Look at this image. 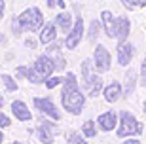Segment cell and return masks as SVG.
<instances>
[{
  "instance_id": "obj_1",
  "label": "cell",
  "mask_w": 146,
  "mask_h": 144,
  "mask_svg": "<svg viewBox=\"0 0 146 144\" xmlns=\"http://www.w3.org/2000/svg\"><path fill=\"white\" fill-rule=\"evenodd\" d=\"M65 87L61 91V101H63V108H65L68 114L72 116H80L82 110H84V102H86V97L78 89V82H76V76L72 72H66L65 74Z\"/></svg>"
},
{
  "instance_id": "obj_2",
  "label": "cell",
  "mask_w": 146,
  "mask_h": 144,
  "mask_svg": "<svg viewBox=\"0 0 146 144\" xmlns=\"http://www.w3.org/2000/svg\"><path fill=\"white\" fill-rule=\"evenodd\" d=\"M42 27H44V15L38 8H29L23 13H19L17 17H13V21H11V31L17 36L23 34L25 31L36 32L38 29H42Z\"/></svg>"
},
{
  "instance_id": "obj_3",
  "label": "cell",
  "mask_w": 146,
  "mask_h": 144,
  "mask_svg": "<svg viewBox=\"0 0 146 144\" xmlns=\"http://www.w3.org/2000/svg\"><path fill=\"white\" fill-rule=\"evenodd\" d=\"M55 70L57 68H55V63L51 61V57H49V55H40V57H36V61L29 66L27 80L31 82V84H42V82H46L49 76L53 74Z\"/></svg>"
},
{
  "instance_id": "obj_4",
  "label": "cell",
  "mask_w": 146,
  "mask_h": 144,
  "mask_svg": "<svg viewBox=\"0 0 146 144\" xmlns=\"http://www.w3.org/2000/svg\"><path fill=\"white\" fill-rule=\"evenodd\" d=\"M142 129H144V125H142L131 112H125V110L119 112V127H118V137L119 139L141 135Z\"/></svg>"
},
{
  "instance_id": "obj_5",
  "label": "cell",
  "mask_w": 146,
  "mask_h": 144,
  "mask_svg": "<svg viewBox=\"0 0 146 144\" xmlns=\"http://www.w3.org/2000/svg\"><path fill=\"white\" fill-rule=\"evenodd\" d=\"M82 36H84V19H82V15H78L74 25H72V29H70V32L65 38V46L68 49H76L78 44L82 42Z\"/></svg>"
},
{
  "instance_id": "obj_6",
  "label": "cell",
  "mask_w": 146,
  "mask_h": 144,
  "mask_svg": "<svg viewBox=\"0 0 146 144\" xmlns=\"http://www.w3.org/2000/svg\"><path fill=\"white\" fill-rule=\"evenodd\" d=\"M93 63H95V68L99 70V72H106V70H110V64H112V61H110V53L108 49L104 48V46H95V53H93Z\"/></svg>"
},
{
  "instance_id": "obj_7",
  "label": "cell",
  "mask_w": 146,
  "mask_h": 144,
  "mask_svg": "<svg viewBox=\"0 0 146 144\" xmlns=\"http://www.w3.org/2000/svg\"><path fill=\"white\" fill-rule=\"evenodd\" d=\"M34 106H36L42 114L49 116L51 119H61L59 110H57V108H55V104L49 101V99H46V97H36V99H34Z\"/></svg>"
},
{
  "instance_id": "obj_8",
  "label": "cell",
  "mask_w": 146,
  "mask_h": 144,
  "mask_svg": "<svg viewBox=\"0 0 146 144\" xmlns=\"http://www.w3.org/2000/svg\"><path fill=\"white\" fill-rule=\"evenodd\" d=\"M131 59H133V46H131L127 40L125 42H119L118 44V63L121 66L131 63Z\"/></svg>"
},
{
  "instance_id": "obj_9",
  "label": "cell",
  "mask_w": 146,
  "mask_h": 144,
  "mask_svg": "<svg viewBox=\"0 0 146 144\" xmlns=\"http://www.w3.org/2000/svg\"><path fill=\"white\" fill-rule=\"evenodd\" d=\"M129 31H131L129 19H127L125 15L116 17V38H118L119 42H125V40H127V36H129Z\"/></svg>"
},
{
  "instance_id": "obj_10",
  "label": "cell",
  "mask_w": 146,
  "mask_h": 144,
  "mask_svg": "<svg viewBox=\"0 0 146 144\" xmlns=\"http://www.w3.org/2000/svg\"><path fill=\"white\" fill-rule=\"evenodd\" d=\"M57 38V25L55 23H46L42 27V32H40V42L44 46H49L51 42H55Z\"/></svg>"
},
{
  "instance_id": "obj_11",
  "label": "cell",
  "mask_w": 146,
  "mask_h": 144,
  "mask_svg": "<svg viewBox=\"0 0 146 144\" xmlns=\"http://www.w3.org/2000/svg\"><path fill=\"white\" fill-rule=\"evenodd\" d=\"M11 112H13V116H15L19 121H29V119H33L27 104H25L23 101H13L11 102Z\"/></svg>"
},
{
  "instance_id": "obj_12",
  "label": "cell",
  "mask_w": 146,
  "mask_h": 144,
  "mask_svg": "<svg viewBox=\"0 0 146 144\" xmlns=\"http://www.w3.org/2000/svg\"><path fill=\"white\" fill-rule=\"evenodd\" d=\"M48 55L51 57V61L55 63V68L57 70H65V66H66V61H65V57L61 55V51H59V46L57 44H49L48 46Z\"/></svg>"
},
{
  "instance_id": "obj_13",
  "label": "cell",
  "mask_w": 146,
  "mask_h": 144,
  "mask_svg": "<svg viewBox=\"0 0 146 144\" xmlns=\"http://www.w3.org/2000/svg\"><path fill=\"white\" fill-rule=\"evenodd\" d=\"M101 19H103V27H104L106 36L116 38V17L112 15V11L104 10V11H103V15H101Z\"/></svg>"
},
{
  "instance_id": "obj_14",
  "label": "cell",
  "mask_w": 146,
  "mask_h": 144,
  "mask_svg": "<svg viewBox=\"0 0 146 144\" xmlns=\"http://www.w3.org/2000/svg\"><path fill=\"white\" fill-rule=\"evenodd\" d=\"M99 125H101V129L103 131H112L116 125H118V116H116V112H104L99 116Z\"/></svg>"
},
{
  "instance_id": "obj_15",
  "label": "cell",
  "mask_w": 146,
  "mask_h": 144,
  "mask_svg": "<svg viewBox=\"0 0 146 144\" xmlns=\"http://www.w3.org/2000/svg\"><path fill=\"white\" fill-rule=\"evenodd\" d=\"M121 89H123V87H121V84H119V82H112V84H110L108 87H104V99H106V102H116L119 99V97H121Z\"/></svg>"
},
{
  "instance_id": "obj_16",
  "label": "cell",
  "mask_w": 146,
  "mask_h": 144,
  "mask_svg": "<svg viewBox=\"0 0 146 144\" xmlns=\"http://www.w3.org/2000/svg\"><path fill=\"white\" fill-rule=\"evenodd\" d=\"M84 84H86V87H87L89 97H97L99 93H101V89H103V80H101V76H95V74H93L87 82H84Z\"/></svg>"
},
{
  "instance_id": "obj_17",
  "label": "cell",
  "mask_w": 146,
  "mask_h": 144,
  "mask_svg": "<svg viewBox=\"0 0 146 144\" xmlns=\"http://www.w3.org/2000/svg\"><path fill=\"white\" fill-rule=\"evenodd\" d=\"M55 25H57L63 32L68 34L70 29H72V25H74V23H72V15L68 13V11H61L59 15H57V19H55Z\"/></svg>"
},
{
  "instance_id": "obj_18",
  "label": "cell",
  "mask_w": 146,
  "mask_h": 144,
  "mask_svg": "<svg viewBox=\"0 0 146 144\" xmlns=\"http://www.w3.org/2000/svg\"><path fill=\"white\" fill-rule=\"evenodd\" d=\"M38 139L42 140L44 144H51L53 142V133H51V127H49V123H42L40 127H38Z\"/></svg>"
},
{
  "instance_id": "obj_19",
  "label": "cell",
  "mask_w": 146,
  "mask_h": 144,
  "mask_svg": "<svg viewBox=\"0 0 146 144\" xmlns=\"http://www.w3.org/2000/svg\"><path fill=\"white\" fill-rule=\"evenodd\" d=\"M135 82H137V72L135 70H127L125 74V86H123V93L125 95H131L133 89H135Z\"/></svg>"
},
{
  "instance_id": "obj_20",
  "label": "cell",
  "mask_w": 146,
  "mask_h": 144,
  "mask_svg": "<svg viewBox=\"0 0 146 144\" xmlns=\"http://www.w3.org/2000/svg\"><path fill=\"white\" fill-rule=\"evenodd\" d=\"M82 133H84V137H87V139H93V137L97 135V127H95V121H93V119H87V121L82 125Z\"/></svg>"
},
{
  "instance_id": "obj_21",
  "label": "cell",
  "mask_w": 146,
  "mask_h": 144,
  "mask_svg": "<svg viewBox=\"0 0 146 144\" xmlns=\"http://www.w3.org/2000/svg\"><path fill=\"white\" fill-rule=\"evenodd\" d=\"M99 31H101V21H97V19H93L91 25H89V40H95V38L99 36Z\"/></svg>"
},
{
  "instance_id": "obj_22",
  "label": "cell",
  "mask_w": 146,
  "mask_h": 144,
  "mask_svg": "<svg viewBox=\"0 0 146 144\" xmlns=\"http://www.w3.org/2000/svg\"><path fill=\"white\" fill-rule=\"evenodd\" d=\"M2 84L6 86V89H8V91H15L17 89L15 80H13L11 76H8V74H2Z\"/></svg>"
},
{
  "instance_id": "obj_23",
  "label": "cell",
  "mask_w": 146,
  "mask_h": 144,
  "mask_svg": "<svg viewBox=\"0 0 146 144\" xmlns=\"http://www.w3.org/2000/svg\"><path fill=\"white\" fill-rule=\"evenodd\" d=\"M61 82H63V78H59V76H49V78L44 82V84H46V87H48V89H53V87L59 86Z\"/></svg>"
},
{
  "instance_id": "obj_24",
  "label": "cell",
  "mask_w": 146,
  "mask_h": 144,
  "mask_svg": "<svg viewBox=\"0 0 146 144\" xmlns=\"http://www.w3.org/2000/svg\"><path fill=\"white\" fill-rule=\"evenodd\" d=\"M68 142L70 144H87L84 137H80V135H76V133H68Z\"/></svg>"
},
{
  "instance_id": "obj_25",
  "label": "cell",
  "mask_w": 146,
  "mask_h": 144,
  "mask_svg": "<svg viewBox=\"0 0 146 144\" xmlns=\"http://www.w3.org/2000/svg\"><path fill=\"white\" fill-rule=\"evenodd\" d=\"M10 125H11V119L0 110V129H6V127H10Z\"/></svg>"
},
{
  "instance_id": "obj_26",
  "label": "cell",
  "mask_w": 146,
  "mask_h": 144,
  "mask_svg": "<svg viewBox=\"0 0 146 144\" xmlns=\"http://www.w3.org/2000/svg\"><path fill=\"white\" fill-rule=\"evenodd\" d=\"M27 70H29V66H17V68H15V78H17V80L27 78Z\"/></svg>"
},
{
  "instance_id": "obj_27",
  "label": "cell",
  "mask_w": 146,
  "mask_h": 144,
  "mask_svg": "<svg viewBox=\"0 0 146 144\" xmlns=\"http://www.w3.org/2000/svg\"><path fill=\"white\" fill-rule=\"evenodd\" d=\"M141 84L146 86V57H144V61H142V64H141Z\"/></svg>"
},
{
  "instance_id": "obj_28",
  "label": "cell",
  "mask_w": 146,
  "mask_h": 144,
  "mask_svg": "<svg viewBox=\"0 0 146 144\" xmlns=\"http://www.w3.org/2000/svg\"><path fill=\"white\" fill-rule=\"evenodd\" d=\"M25 46H27V48H36L38 44H36V40H33V38H27V40H25Z\"/></svg>"
},
{
  "instance_id": "obj_29",
  "label": "cell",
  "mask_w": 146,
  "mask_h": 144,
  "mask_svg": "<svg viewBox=\"0 0 146 144\" xmlns=\"http://www.w3.org/2000/svg\"><path fill=\"white\" fill-rule=\"evenodd\" d=\"M4 11H6V4H4V0H0V19L4 17Z\"/></svg>"
},
{
  "instance_id": "obj_30",
  "label": "cell",
  "mask_w": 146,
  "mask_h": 144,
  "mask_svg": "<svg viewBox=\"0 0 146 144\" xmlns=\"http://www.w3.org/2000/svg\"><path fill=\"white\" fill-rule=\"evenodd\" d=\"M125 144H141V140H137V139H131V140H125Z\"/></svg>"
},
{
  "instance_id": "obj_31",
  "label": "cell",
  "mask_w": 146,
  "mask_h": 144,
  "mask_svg": "<svg viewBox=\"0 0 146 144\" xmlns=\"http://www.w3.org/2000/svg\"><path fill=\"white\" fill-rule=\"evenodd\" d=\"M4 142V133H2V129H0V144Z\"/></svg>"
},
{
  "instance_id": "obj_32",
  "label": "cell",
  "mask_w": 146,
  "mask_h": 144,
  "mask_svg": "<svg viewBox=\"0 0 146 144\" xmlns=\"http://www.w3.org/2000/svg\"><path fill=\"white\" fill-rule=\"evenodd\" d=\"M2 106H4V97L0 95V108H2Z\"/></svg>"
},
{
  "instance_id": "obj_33",
  "label": "cell",
  "mask_w": 146,
  "mask_h": 144,
  "mask_svg": "<svg viewBox=\"0 0 146 144\" xmlns=\"http://www.w3.org/2000/svg\"><path fill=\"white\" fill-rule=\"evenodd\" d=\"M2 40H6V38H4V34H0V44H2Z\"/></svg>"
},
{
  "instance_id": "obj_34",
  "label": "cell",
  "mask_w": 146,
  "mask_h": 144,
  "mask_svg": "<svg viewBox=\"0 0 146 144\" xmlns=\"http://www.w3.org/2000/svg\"><path fill=\"white\" fill-rule=\"evenodd\" d=\"M11 144H21V142H11Z\"/></svg>"
},
{
  "instance_id": "obj_35",
  "label": "cell",
  "mask_w": 146,
  "mask_h": 144,
  "mask_svg": "<svg viewBox=\"0 0 146 144\" xmlns=\"http://www.w3.org/2000/svg\"><path fill=\"white\" fill-rule=\"evenodd\" d=\"M144 112H146V102H144Z\"/></svg>"
}]
</instances>
